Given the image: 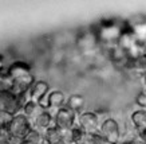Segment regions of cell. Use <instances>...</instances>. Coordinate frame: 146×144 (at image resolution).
Instances as JSON below:
<instances>
[{
    "instance_id": "1",
    "label": "cell",
    "mask_w": 146,
    "mask_h": 144,
    "mask_svg": "<svg viewBox=\"0 0 146 144\" xmlns=\"http://www.w3.org/2000/svg\"><path fill=\"white\" fill-rule=\"evenodd\" d=\"M126 28H127L126 23H121L117 20H102L93 30L98 42L102 45H106L110 49L113 46L118 45V41Z\"/></svg>"
},
{
    "instance_id": "2",
    "label": "cell",
    "mask_w": 146,
    "mask_h": 144,
    "mask_svg": "<svg viewBox=\"0 0 146 144\" xmlns=\"http://www.w3.org/2000/svg\"><path fill=\"white\" fill-rule=\"evenodd\" d=\"M7 129H8V132H9L11 139L24 140L27 137V135L32 131V127H31L30 120L20 112L13 116V119L11 120V123H9V125Z\"/></svg>"
},
{
    "instance_id": "3",
    "label": "cell",
    "mask_w": 146,
    "mask_h": 144,
    "mask_svg": "<svg viewBox=\"0 0 146 144\" xmlns=\"http://www.w3.org/2000/svg\"><path fill=\"white\" fill-rule=\"evenodd\" d=\"M76 127L79 128L84 135H98L101 120L97 113L94 112H82L78 115Z\"/></svg>"
},
{
    "instance_id": "4",
    "label": "cell",
    "mask_w": 146,
    "mask_h": 144,
    "mask_svg": "<svg viewBox=\"0 0 146 144\" xmlns=\"http://www.w3.org/2000/svg\"><path fill=\"white\" fill-rule=\"evenodd\" d=\"M102 139L105 140L107 144H117L121 140V128L117 120L107 117L106 120L101 121L99 127V133Z\"/></svg>"
},
{
    "instance_id": "5",
    "label": "cell",
    "mask_w": 146,
    "mask_h": 144,
    "mask_svg": "<svg viewBox=\"0 0 146 144\" xmlns=\"http://www.w3.org/2000/svg\"><path fill=\"white\" fill-rule=\"evenodd\" d=\"M76 119L78 115L70 111L68 108H62L56 111L54 115V123L58 129H72L76 127Z\"/></svg>"
},
{
    "instance_id": "6",
    "label": "cell",
    "mask_w": 146,
    "mask_h": 144,
    "mask_svg": "<svg viewBox=\"0 0 146 144\" xmlns=\"http://www.w3.org/2000/svg\"><path fill=\"white\" fill-rule=\"evenodd\" d=\"M75 45L79 50H82L84 53H89V51H93L94 49H97L99 42H98L97 36H95L94 30L90 28V30H86V31L80 32L79 35L76 36Z\"/></svg>"
},
{
    "instance_id": "7",
    "label": "cell",
    "mask_w": 146,
    "mask_h": 144,
    "mask_svg": "<svg viewBox=\"0 0 146 144\" xmlns=\"http://www.w3.org/2000/svg\"><path fill=\"white\" fill-rule=\"evenodd\" d=\"M48 84L46 81H35L32 88L28 92V100L34 101V102H40L48 94Z\"/></svg>"
},
{
    "instance_id": "8",
    "label": "cell",
    "mask_w": 146,
    "mask_h": 144,
    "mask_svg": "<svg viewBox=\"0 0 146 144\" xmlns=\"http://www.w3.org/2000/svg\"><path fill=\"white\" fill-rule=\"evenodd\" d=\"M67 98L66 96L63 94V92L60 90H54V92H50L47 94V109H55V111H59L66 106Z\"/></svg>"
},
{
    "instance_id": "9",
    "label": "cell",
    "mask_w": 146,
    "mask_h": 144,
    "mask_svg": "<svg viewBox=\"0 0 146 144\" xmlns=\"http://www.w3.org/2000/svg\"><path fill=\"white\" fill-rule=\"evenodd\" d=\"M43 111H44V108H43L39 102H34V101H30V100L23 105V108H22V113L30 120V123H31L32 120H35Z\"/></svg>"
},
{
    "instance_id": "10",
    "label": "cell",
    "mask_w": 146,
    "mask_h": 144,
    "mask_svg": "<svg viewBox=\"0 0 146 144\" xmlns=\"http://www.w3.org/2000/svg\"><path fill=\"white\" fill-rule=\"evenodd\" d=\"M84 104H86V100H84L83 96L80 94H71L68 98H67L66 102V108H68L70 111H72L74 113L79 115V113L83 112Z\"/></svg>"
},
{
    "instance_id": "11",
    "label": "cell",
    "mask_w": 146,
    "mask_h": 144,
    "mask_svg": "<svg viewBox=\"0 0 146 144\" xmlns=\"http://www.w3.org/2000/svg\"><path fill=\"white\" fill-rule=\"evenodd\" d=\"M135 45H137V39H135V36L131 34V31H130L129 28H126L125 32L122 34V36L119 38V41H118V46L127 53L129 50L131 49L133 46H135Z\"/></svg>"
},
{
    "instance_id": "12",
    "label": "cell",
    "mask_w": 146,
    "mask_h": 144,
    "mask_svg": "<svg viewBox=\"0 0 146 144\" xmlns=\"http://www.w3.org/2000/svg\"><path fill=\"white\" fill-rule=\"evenodd\" d=\"M130 123L133 124L138 131L142 128H146V109H137L131 113L130 116Z\"/></svg>"
},
{
    "instance_id": "13",
    "label": "cell",
    "mask_w": 146,
    "mask_h": 144,
    "mask_svg": "<svg viewBox=\"0 0 146 144\" xmlns=\"http://www.w3.org/2000/svg\"><path fill=\"white\" fill-rule=\"evenodd\" d=\"M12 119H13V115H11V113L0 112V128H8Z\"/></svg>"
},
{
    "instance_id": "14",
    "label": "cell",
    "mask_w": 146,
    "mask_h": 144,
    "mask_svg": "<svg viewBox=\"0 0 146 144\" xmlns=\"http://www.w3.org/2000/svg\"><path fill=\"white\" fill-rule=\"evenodd\" d=\"M11 90V82L7 78H0V94Z\"/></svg>"
},
{
    "instance_id": "15",
    "label": "cell",
    "mask_w": 146,
    "mask_h": 144,
    "mask_svg": "<svg viewBox=\"0 0 146 144\" xmlns=\"http://www.w3.org/2000/svg\"><path fill=\"white\" fill-rule=\"evenodd\" d=\"M138 139L146 143V128H142V129L138 131Z\"/></svg>"
},
{
    "instance_id": "16",
    "label": "cell",
    "mask_w": 146,
    "mask_h": 144,
    "mask_svg": "<svg viewBox=\"0 0 146 144\" xmlns=\"http://www.w3.org/2000/svg\"><path fill=\"white\" fill-rule=\"evenodd\" d=\"M4 69H5L4 68V57L0 54V74H1V72H3Z\"/></svg>"
},
{
    "instance_id": "17",
    "label": "cell",
    "mask_w": 146,
    "mask_h": 144,
    "mask_svg": "<svg viewBox=\"0 0 146 144\" xmlns=\"http://www.w3.org/2000/svg\"><path fill=\"white\" fill-rule=\"evenodd\" d=\"M133 144H146V143H143V141H142V140H139V139H137L135 140V141H134Z\"/></svg>"
}]
</instances>
